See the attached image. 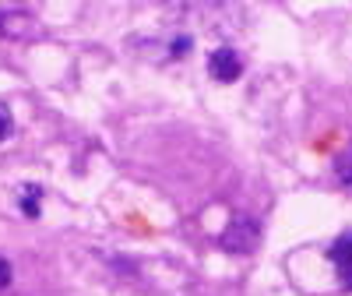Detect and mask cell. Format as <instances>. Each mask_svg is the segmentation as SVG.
Instances as JSON below:
<instances>
[{
	"instance_id": "6da1fadb",
	"label": "cell",
	"mask_w": 352,
	"mask_h": 296,
	"mask_svg": "<svg viewBox=\"0 0 352 296\" xmlns=\"http://www.w3.org/2000/svg\"><path fill=\"white\" fill-rule=\"evenodd\" d=\"M257 240H261V226L254 222V219H247V215H236L229 226H226V233H222V251H229V254H250L254 247H257Z\"/></svg>"
},
{
	"instance_id": "7a4b0ae2",
	"label": "cell",
	"mask_w": 352,
	"mask_h": 296,
	"mask_svg": "<svg viewBox=\"0 0 352 296\" xmlns=\"http://www.w3.org/2000/svg\"><path fill=\"white\" fill-rule=\"evenodd\" d=\"M208 74H212L215 81H222V85L236 81V78L243 74V56L232 50V46H219V50H212V56H208Z\"/></svg>"
},
{
	"instance_id": "3957f363",
	"label": "cell",
	"mask_w": 352,
	"mask_h": 296,
	"mask_svg": "<svg viewBox=\"0 0 352 296\" xmlns=\"http://www.w3.org/2000/svg\"><path fill=\"white\" fill-rule=\"evenodd\" d=\"M328 257H331L335 272H338V282L352 293V229H349V233H342L338 240L328 247Z\"/></svg>"
},
{
	"instance_id": "277c9868",
	"label": "cell",
	"mask_w": 352,
	"mask_h": 296,
	"mask_svg": "<svg viewBox=\"0 0 352 296\" xmlns=\"http://www.w3.org/2000/svg\"><path fill=\"white\" fill-rule=\"evenodd\" d=\"M36 32V18L28 11H0V36L8 39H25Z\"/></svg>"
},
{
	"instance_id": "5b68a950",
	"label": "cell",
	"mask_w": 352,
	"mask_h": 296,
	"mask_svg": "<svg viewBox=\"0 0 352 296\" xmlns=\"http://www.w3.org/2000/svg\"><path fill=\"white\" fill-rule=\"evenodd\" d=\"M18 204H21V215H28V219H36L39 215V201H43V187H32V184H25L21 191H18Z\"/></svg>"
},
{
	"instance_id": "8992f818",
	"label": "cell",
	"mask_w": 352,
	"mask_h": 296,
	"mask_svg": "<svg viewBox=\"0 0 352 296\" xmlns=\"http://www.w3.org/2000/svg\"><path fill=\"white\" fill-rule=\"evenodd\" d=\"M335 173H338V180H342V184H352V145L335 159Z\"/></svg>"
},
{
	"instance_id": "52a82bcc",
	"label": "cell",
	"mask_w": 352,
	"mask_h": 296,
	"mask_svg": "<svg viewBox=\"0 0 352 296\" xmlns=\"http://www.w3.org/2000/svg\"><path fill=\"white\" fill-rule=\"evenodd\" d=\"M11 134H14V113H11L8 103H0V145H4Z\"/></svg>"
},
{
	"instance_id": "ba28073f",
	"label": "cell",
	"mask_w": 352,
	"mask_h": 296,
	"mask_svg": "<svg viewBox=\"0 0 352 296\" xmlns=\"http://www.w3.org/2000/svg\"><path fill=\"white\" fill-rule=\"evenodd\" d=\"M11 286V261L0 254V289H8Z\"/></svg>"
}]
</instances>
